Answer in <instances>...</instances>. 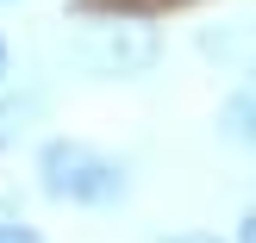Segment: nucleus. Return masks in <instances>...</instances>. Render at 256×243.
<instances>
[{
	"label": "nucleus",
	"instance_id": "f257e3e1",
	"mask_svg": "<svg viewBox=\"0 0 256 243\" xmlns=\"http://www.w3.org/2000/svg\"><path fill=\"white\" fill-rule=\"evenodd\" d=\"M32 175H38V194L50 200V206H75V212H112L132 200L138 175L125 156H112V150L88 144V137H44L32 156Z\"/></svg>",
	"mask_w": 256,
	"mask_h": 243
},
{
	"label": "nucleus",
	"instance_id": "f03ea898",
	"mask_svg": "<svg viewBox=\"0 0 256 243\" xmlns=\"http://www.w3.org/2000/svg\"><path fill=\"white\" fill-rule=\"evenodd\" d=\"M62 69H75L82 81H144L162 62V31L144 12H112V19H88L75 31H62Z\"/></svg>",
	"mask_w": 256,
	"mask_h": 243
},
{
	"label": "nucleus",
	"instance_id": "7ed1b4c3",
	"mask_svg": "<svg viewBox=\"0 0 256 243\" xmlns=\"http://www.w3.org/2000/svg\"><path fill=\"white\" fill-rule=\"evenodd\" d=\"M194 50L225 75H256V12H232L194 31Z\"/></svg>",
	"mask_w": 256,
	"mask_h": 243
},
{
	"label": "nucleus",
	"instance_id": "20e7f679",
	"mask_svg": "<svg viewBox=\"0 0 256 243\" xmlns=\"http://www.w3.org/2000/svg\"><path fill=\"white\" fill-rule=\"evenodd\" d=\"M212 137H219L225 150L256 156V75H238V87L219 100V112H212Z\"/></svg>",
	"mask_w": 256,
	"mask_h": 243
},
{
	"label": "nucleus",
	"instance_id": "39448f33",
	"mask_svg": "<svg viewBox=\"0 0 256 243\" xmlns=\"http://www.w3.org/2000/svg\"><path fill=\"white\" fill-rule=\"evenodd\" d=\"M0 243H44L32 219H19V212H0Z\"/></svg>",
	"mask_w": 256,
	"mask_h": 243
},
{
	"label": "nucleus",
	"instance_id": "423d86ee",
	"mask_svg": "<svg viewBox=\"0 0 256 243\" xmlns=\"http://www.w3.org/2000/svg\"><path fill=\"white\" fill-rule=\"evenodd\" d=\"M162 243H232V237H219V231H206V225H188V231H169Z\"/></svg>",
	"mask_w": 256,
	"mask_h": 243
},
{
	"label": "nucleus",
	"instance_id": "0eeeda50",
	"mask_svg": "<svg viewBox=\"0 0 256 243\" xmlns=\"http://www.w3.org/2000/svg\"><path fill=\"white\" fill-rule=\"evenodd\" d=\"M232 243H256V206L238 212V225H232Z\"/></svg>",
	"mask_w": 256,
	"mask_h": 243
},
{
	"label": "nucleus",
	"instance_id": "6e6552de",
	"mask_svg": "<svg viewBox=\"0 0 256 243\" xmlns=\"http://www.w3.org/2000/svg\"><path fill=\"white\" fill-rule=\"evenodd\" d=\"M6 81H12V37L0 31V94H6Z\"/></svg>",
	"mask_w": 256,
	"mask_h": 243
},
{
	"label": "nucleus",
	"instance_id": "1a4fd4ad",
	"mask_svg": "<svg viewBox=\"0 0 256 243\" xmlns=\"http://www.w3.org/2000/svg\"><path fill=\"white\" fill-rule=\"evenodd\" d=\"M112 6H125V12H144V6H169V0H112Z\"/></svg>",
	"mask_w": 256,
	"mask_h": 243
},
{
	"label": "nucleus",
	"instance_id": "9d476101",
	"mask_svg": "<svg viewBox=\"0 0 256 243\" xmlns=\"http://www.w3.org/2000/svg\"><path fill=\"white\" fill-rule=\"evenodd\" d=\"M0 150H6V125H0Z\"/></svg>",
	"mask_w": 256,
	"mask_h": 243
},
{
	"label": "nucleus",
	"instance_id": "9b49d317",
	"mask_svg": "<svg viewBox=\"0 0 256 243\" xmlns=\"http://www.w3.org/2000/svg\"><path fill=\"white\" fill-rule=\"evenodd\" d=\"M0 6H19V0H0Z\"/></svg>",
	"mask_w": 256,
	"mask_h": 243
}]
</instances>
